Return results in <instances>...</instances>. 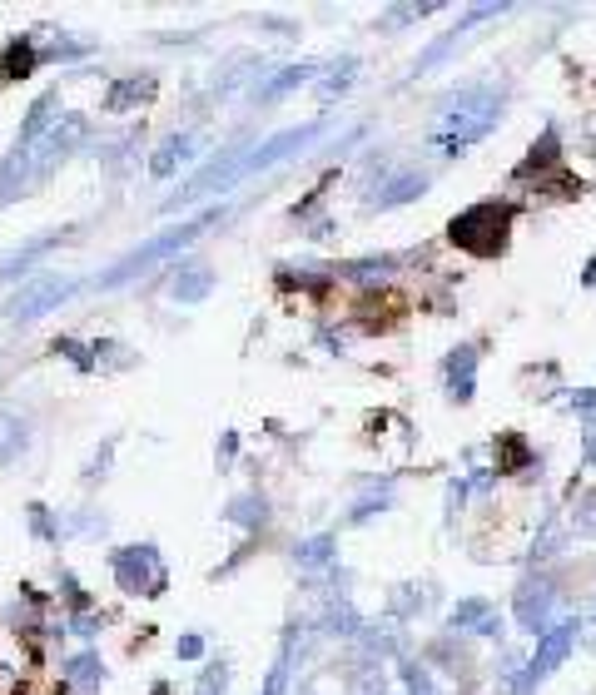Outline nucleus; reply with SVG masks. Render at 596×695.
Instances as JSON below:
<instances>
[{
    "mask_svg": "<svg viewBox=\"0 0 596 695\" xmlns=\"http://www.w3.org/2000/svg\"><path fill=\"white\" fill-rule=\"evenodd\" d=\"M492 15H507V5H472V10L462 15V25H457V30H447L438 45H428V50H423V60L413 65V75H418V70H433L452 45H462V40H467V25H482V20H492Z\"/></svg>",
    "mask_w": 596,
    "mask_h": 695,
    "instance_id": "nucleus-12",
    "label": "nucleus"
},
{
    "mask_svg": "<svg viewBox=\"0 0 596 695\" xmlns=\"http://www.w3.org/2000/svg\"><path fill=\"white\" fill-rule=\"evenodd\" d=\"M582 283H587V288H596V254L587 259V269H582Z\"/></svg>",
    "mask_w": 596,
    "mask_h": 695,
    "instance_id": "nucleus-34",
    "label": "nucleus"
},
{
    "mask_svg": "<svg viewBox=\"0 0 596 695\" xmlns=\"http://www.w3.org/2000/svg\"><path fill=\"white\" fill-rule=\"evenodd\" d=\"M75 293V278L65 274H35L25 278L20 288H15V298L5 303V318H15V323H30V318H40V313H55L65 298Z\"/></svg>",
    "mask_w": 596,
    "mask_h": 695,
    "instance_id": "nucleus-6",
    "label": "nucleus"
},
{
    "mask_svg": "<svg viewBox=\"0 0 596 695\" xmlns=\"http://www.w3.org/2000/svg\"><path fill=\"white\" fill-rule=\"evenodd\" d=\"M517 462H527V447H522L517 437H502V467H497V472H507V467H517Z\"/></svg>",
    "mask_w": 596,
    "mask_h": 695,
    "instance_id": "nucleus-29",
    "label": "nucleus"
},
{
    "mask_svg": "<svg viewBox=\"0 0 596 695\" xmlns=\"http://www.w3.org/2000/svg\"><path fill=\"white\" fill-rule=\"evenodd\" d=\"M587 462H596V422H592V432H587Z\"/></svg>",
    "mask_w": 596,
    "mask_h": 695,
    "instance_id": "nucleus-35",
    "label": "nucleus"
},
{
    "mask_svg": "<svg viewBox=\"0 0 596 695\" xmlns=\"http://www.w3.org/2000/svg\"><path fill=\"white\" fill-rule=\"evenodd\" d=\"M219 214H224V209H214V214H199V219H189V224H179V229H164V234H154V239H149V244H140L135 254H125V259H120L110 274L100 278V283H105V288H115V283L135 278L140 269H149V264H159V259H169V254L189 249V244H194V239H199L209 224H219Z\"/></svg>",
    "mask_w": 596,
    "mask_h": 695,
    "instance_id": "nucleus-3",
    "label": "nucleus"
},
{
    "mask_svg": "<svg viewBox=\"0 0 596 695\" xmlns=\"http://www.w3.org/2000/svg\"><path fill=\"white\" fill-rule=\"evenodd\" d=\"M85 135H90V120H85V115H60V120L50 125V135L30 149V159H35V179L50 174L65 154H75V149L85 144Z\"/></svg>",
    "mask_w": 596,
    "mask_h": 695,
    "instance_id": "nucleus-7",
    "label": "nucleus"
},
{
    "mask_svg": "<svg viewBox=\"0 0 596 695\" xmlns=\"http://www.w3.org/2000/svg\"><path fill=\"white\" fill-rule=\"evenodd\" d=\"M353 70H358V60H353V55H343V60L333 65V75H338V80H323V85H318V95H323V100H333L338 90H348V85H353Z\"/></svg>",
    "mask_w": 596,
    "mask_h": 695,
    "instance_id": "nucleus-25",
    "label": "nucleus"
},
{
    "mask_svg": "<svg viewBox=\"0 0 596 695\" xmlns=\"http://www.w3.org/2000/svg\"><path fill=\"white\" fill-rule=\"evenodd\" d=\"M224 681H229V671H224V666H209V671L199 676V691L194 695H224Z\"/></svg>",
    "mask_w": 596,
    "mask_h": 695,
    "instance_id": "nucleus-28",
    "label": "nucleus"
},
{
    "mask_svg": "<svg viewBox=\"0 0 596 695\" xmlns=\"http://www.w3.org/2000/svg\"><path fill=\"white\" fill-rule=\"evenodd\" d=\"M438 5H393L388 15H383V30H393V25H403V20H423V15H433Z\"/></svg>",
    "mask_w": 596,
    "mask_h": 695,
    "instance_id": "nucleus-27",
    "label": "nucleus"
},
{
    "mask_svg": "<svg viewBox=\"0 0 596 695\" xmlns=\"http://www.w3.org/2000/svg\"><path fill=\"white\" fill-rule=\"evenodd\" d=\"M55 110H60V95H55V90H50V95H40V100L30 105V115H25L20 135H15V149H35L40 139L50 135V125H55Z\"/></svg>",
    "mask_w": 596,
    "mask_h": 695,
    "instance_id": "nucleus-15",
    "label": "nucleus"
},
{
    "mask_svg": "<svg viewBox=\"0 0 596 695\" xmlns=\"http://www.w3.org/2000/svg\"><path fill=\"white\" fill-rule=\"evenodd\" d=\"M209 288H214V274L204 264H184V269H174V278H169V298H179V303H199Z\"/></svg>",
    "mask_w": 596,
    "mask_h": 695,
    "instance_id": "nucleus-17",
    "label": "nucleus"
},
{
    "mask_svg": "<svg viewBox=\"0 0 596 695\" xmlns=\"http://www.w3.org/2000/svg\"><path fill=\"white\" fill-rule=\"evenodd\" d=\"M40 65V50H35V35H15L0 55V80H25L30 70Z\"/></svg>",
    "mask_w": 596,
    "mask_h": 695,
    "instance_id": "nucleus-16",
    "label": "nucleus"
},
{
    "mask_svg": "<svg viewBox=\"0 0 596 695\" xmlns=\"http://www.w3.org/2000/svg\"><path fill=\"white\" fill-rule=\"evenodd\" d=\"M323 135V120H313V125H298V130H284V135L264 139L259 149H249L244 159H239V179L244 174H259V169H274L284 154H298V149H308L313 139Z\"/></svg>",
    "mask_w": 596,
    "mask_h": 695,
    "instance_id": "nucleus-8",
    "label": "nucleus"
},
{
    "mask_svg": "<svg viewBox=\"0 0 596 695\" xmlns=\"http://www.w3.org/2000/svg\"><path fill=\"white\" fill-rule=\"evenodd\" d=\"M60 244V234H45V239H30V244H20V249H10V254H0V283H10V278L30 274L50 249Z\"/></svg>",
    "mask_w": 596,
    "mask_h": 695,
    "instance_id": "nucleus-13",
    "label": "nucleus"
},
{
    "mask_svg": "<svg viewBox=\"0 0 596 695\" xmlns=\"http://www.w3.org/2000/svg\"><path fill=\"white\" fill-rule=\"evenodd\" d=\"M199 651H204V641H199V636H184V641H179V656H184V661H194Z\"/></svg>",
    "mask_w": 596,
    "mask_h": 695,
    "instance_id": "nucleus-32",
    "label": "nucleus"
},
{
    "mask_svg": "<svg viewBox=\"0 0 596 695\" xmlns=\"http://www.w3.org/2000/svg\"><path fill=\"white\" fill-rule=\"evenodd\" d=\"M507 234H512V204H497V199H482V204L452 214V224H447V239L472 259H497L507 249Z\"/></svg>",
    "mask_w": 596,
    "mask_h": 695,
    "instance_id": "nucleus-2",
    "label": "nucleus"
},
{
    "mask_svg": "<svg viewBox=\"0 0 596 695\" xmlns=\"http://www.w3.org/2000/svg\"><path fill=\"white\" fill-rule=\"evenodd\" d=\"M443 373H447V393H452L457 403H472V393H477V348H472V343L452 348Z\"/></svg>",
    "mask_w": 596,
    "mask_h": 695,
    "instance_id": "nucleus-11",
    "label": "nucleus"
},
{
    "mask_svg": "<svg viewBox=\"0 0 596 695\" xmlns=\"http://www.w3.org/2000/svg\"><path fill=\"white\" fill-rule=\"evenodd\" d=\"M110 571H115L120 591H130V596H164V586H169L164 561L154 547H120L110 556Z\"/></svg>",
    "mask_w": 596,
    "mask_h": 695,
    "instance_id": "nucleus-4",
    "label": "nucleus"
},
{
    "mask_svg": "<svg viewBox=\"0 0 596 695\" xmlns=\"http://www.w3.org/2000/svg\"><path fill=\"white\" fill-rule=\"evenodd\" d=\"M577 512H582V517H577V527H582V532H596V492L582 497V507H577Z\"/></svg>",
    "mask_w": 596,
    "mask_h": 695,
    "instance_id": "nucleus-30",
    "label": "nucleus"
},
{
    "mask_svg": "<svg viewBox=\"0 0 596 695\" xmlns=\"http://www.w3.org/2000/svg\"><path fill=\"white\" fill-rule=\"evenodd\" d=\"M502 100H507V85H462L452 90L443 105H438V130L433 144L447 154H462L472 149L477 139H487L502 120Z\"/></svg>",
    "mask_w": 596,
    "mask_h": 695,
    "instance_id": "nucleus-1",
    "label": "nucleus"
},
{
    "mask_svg": "<svg viewBox=\"0 0 596 695\" xmlns=\"http://www.w3.org/2000/svg\"><path fill=\"white\" fill-rule=\"evenodd\" d=\"M313 75H318L313 60H303V65H284V70H274V80H259L254 95H259V100H279V95H289L294 85H308Z\"/></svg>",
    "mask_w": 596,
    "mask_h": 695,
    "instance_id": "nucleus-18",
    "label": "nucleus"
},
{
    "mask_svg": "<svg viewBox=\"0 0 596 695\" xmlns=\"http://www.w3.org/2000/svg\"><path fill=\"white\" fill-rule=\"evenodd\" d=\"M572 408H582V413H596V393H582V398H572Z\"/></svg>",
    "mask_w": 596,
    "mask_h": 695,
    "instance_id": "nucleus-33",
    "label": "nucleus"
},
{
    "mask_svg": "<svg viewBox=\"0 0 596 695\" xmlns=\"http://www.w3.org/2000/svg\"><path fill=\"white\" fill-rule=\"evenodd\" d=\"M333 547H338V542H333V537H308V542H298V566H303V571H313V566H328V561H333Z\"/></svg>",
    "mask_w": 596,
    "mask_h": 695,
    "instance_id": "nucleus-24",
    "label": "nucleus"
},
{
    "mask_svg": "<svg viewBox=\"0 0 596 695\" xmlns=\"http://www.w3.org/2000/svg\"><path fill=\"white\" fill-rule=\"evenodd\" d=\"M447 626L452 631H472V636H497L502 631V616H497V606L487 596H467V601H457L447 611Z\"/></svg>",
    "mask_w": 596,
    "mask_h": 695,
    "instance_id": "nucleus-10",
    "label": "nucleus"
},
{
    "mask_svg": "<svg viewBox=\"0 0 596 695\" xmlns=\"http://www.w3.org/2000/svg\"><path fill=\"white\" fill-rule=\"evenodd\" d=\"M557 149H562V144H557V130H547V135H542V144H532V159H522V164H517V179H527L532 169H547V164H557Z\"/></svg>",
    "mask_w": 596,
    "mask_h": 695,
    "instance_id": "nucleus-23",
    "label": "nucleus"
},
{
    "mask_svg": "<svg viewBox=\"0 0 596 695\" xmlns=\"http://www.w3.org/2000/svg\"><path fill=\"white\" fill-rule=\"evenodd\" d=\"M572 646H577V621H557V626H547L542 636H537V651H532V661H527V671H522V681H517V691L512 695H532L567 656H572Z\"/></svg>",
    "mask_w": 596,
    "mask_h": 695,
    "instance_id": "nucleus-5",
    "label": "nucleus"
},
{
    "mask_svg": "<svg viewBox=\"0 0 596 695\" xmlns=\"http://www.w3.org/2000/svg\"><path fill=\"white\" fill-rule=\"evenodd\" d=\"M25 442H30V437H25V422L10 417V413H0V467L15 462V457L25 452Z\"/></svg>",
    "mask_w": 596,
    "mask_h": 695,
    "instance_id": "nucleus-21",
    "label": "nucleus"
},
{
    "mask_svg": "<svg viewBox=\"0 0 596 695\" xmlns=\"http://www.w3.org/2000/svg\"><path fill=\"white\" fill-rule=\"evenodd\" d=\"M517 626L522 631H537V636L552 626V586L542 576H527L517 586Z\"/></svg>",
    "mask_w": 596,
    "mask_h": 695,
    "instance_id": "nucleus-9",
    "label": "nucleus"
},
{
    "mask_svg": "<svg viewBox=\"0 0 596 695\" xmlns=\"http://www.w3.org/2000/svg\"><path fill=\"white\" fill-rule=\"evenodd\" d=\"M154 90H159V85H154V75H125V80H115V85H110L105 110H110V115H125L130 105H149V100H154Z\"/></svg>",
    "mask_w": 596,
    "mask_h": 695,
    "instance_id": "nucleus-14",
    "label": "nucleus"
},
{
    "mask_svg": "<svg viewBox=\"0 0 596 695\" xmlns=\"http://www.w3.org/2000/svg\"><path fill=\"white\" fill-rule=\"evenodd\" d=\"M229 517L244 522V527H259V522H264V502H259V497H239V502L229 507Z\"/></svg>",
    "mask_w": 596,
    "mask_h": 695,
    "instance_id": "nucleus-26",
    "label": "nucleus"
},
{
    "mask_svg": "<svg viewBox=\"0 0 596 695\" xmlns=\"http://www.w3.org/2000/svg\"><path fill=\"white\" fill-rule=\"evenodd\" d=\"M358 695H383V686H378V681H368V686H363Z\"/></svg>",
    "mask_w": 596,
    "mask_h": 695,
    "instance_id": "nucleus-36",
    "label": "nucleus"
},
{
    "mask_svg": "<svg viewBox=\"0 0 596 695\" xmlns=\"http://www.w3.org/2000/svg\"><path fill=\"white\" fill-rule=\"evenodd\" d=\"M423 189H428V174L408 169V174H398L388 189H378V194H373V204H378V209H393V204H408V199H413V194H423Z\"/></svg>",
    "mask_w": 596,
    "mask_h": 695,
    "instance_id": "nucleus-20",
    "label": "nucleus"
},
{
    "mask_svg": "<svg viewBox=\"0 0 596 695\" xmlns=\"http://www.w3.org/2000/svg\"><path fill=\"white\" fill-rule=\"evenodd\" d=\"M189 154H194V135H169L159 149H154V159H149V174L154 179H169L179 164H189Z\"/></svg>",
    "mask_w": 596,
    "mask_h": 695,
    "instance_id": "nucleus-19",
    "label": "nucleus"
},
{
    "mask_svg": "<svg viewBox=\"0 0 596 695\" xmlns=\"http://www.w3.org/2000/svg\"><path fill=\"white\" fill-rule=\"evenodd\" d=\"M279 691H284V661H279V666L269 671V681H264V695H279Z\"/></svg>",
    "mask_w": 596,
    "mask_h": 695,
    "instance_id": "nucleus-31",
    "label": "nucleus"
},
{
    "mask_svg": "<svg viewBox=\"0 0 596 695\" xmlns=\"http://www.w3.org/2000/svg\"><path fill=\"white\" fill-rule=\"evenodd\" d=\"M100 676H105V666H100V656H95V651H85V656H75V661H70V686L95 691V686H100Z\"/></svg>",
    "mask_w": 596,
    "mask_h": 695,
    "instance_id": "nucleus-22",
    "label": "nucleus"
}]
</instances>
